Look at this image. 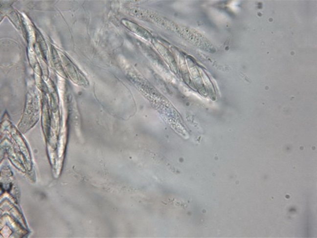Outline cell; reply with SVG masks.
I'll return each mask as SVG.
<instances>
[{"label":"cell","instance_id":"7a4b0ae2","mask_svg":"<svg viewBox=\"0 0 317 238\" xmlns=\"http://www.w3.org/2000/svg\"><path fill=\"white\" fill-rule=\"evenodd\" d=\"M122 21L124 25H125L128 29H130V31L137 34V35L140 36V37H144V39H148L149 33H148L146 30H144L143 28L137 25V24L134 23V22L127 21V20H123V21Z\"/></svg>","mask_w":317,"mask_h":238},{"label":"cell","instance_id":"6da1fadb","mask_svg":"<svg viewBox=\"0 0 317 238\" xmlns=\"http://www.w3.org/2000/svg\"><path fill=\"white\" fill-rule=\"evenodd\" d=\"M62 65L64 71L67 74L69 79L75 84L82 85L86 84L87 80L85 75L82 73L79 67L69 59L67 55L62 54L61 55Z\"/></svg>","mask_w":317,"mask_h":238}]
</instances>
